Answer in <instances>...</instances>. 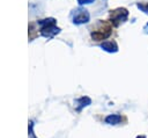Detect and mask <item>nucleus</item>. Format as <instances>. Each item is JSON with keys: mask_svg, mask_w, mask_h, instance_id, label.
<instances>
[{"mask_svg": "<svg viewBox=\"0 0 148 138\" xmlns=\"http://www.w3.org/2000/svg\"><path fill=\"white\" fill-rule=\"evenodd\" d=\"M110 34H111V27H110L109 23L104 22L102 28H99L98 30H95L94 32H91V37L95 41H102V39H105Z\"/></svg>", "mask_w": 148, "mask_h": 138, "instance_id": "nucleus-1", "label": "nucleus"}, {"mask_svg": "<svg viewBox=\"0 0 148 138\" xmlns=\"http://www.w3.org/2000/svg\"><path fill=\"white\" fill-rule=\"evenodd\" d=\"M110 16H111V22H113L114 24H118V22H120V21L126 19L127 10L125 8H118L116 10H112Z\"/></svg>", "mask_w": 148, "mask_h": 138, "instance_id": "nucleus-2", "label": "nucleus"}, {"mask_svg": "<svg viewBox=\"0 0 148 138\" xmlns=\"http://www.w3.org/2000/svg\"><path fill=\"white\" fill-rule=\"evenodd\" d=\"M120 119H121V118H120V116H119V115H112V116L106 117V122H108V123H110V124L119 123V121H120Z\"/></svg>", "mask_w": 148, "mask_h": 138, "instance_id": "nucleus-3", "label": "nucleus"}, {"mask_svg": "<svg viewBox=\"0 0 148 138\" xmlns=\"http://www.w3.org/2000/svg\"><path fill=\"white\" fill-rule=\"evenodd\" d=\"M88 17H89L88 14L83 12V13H81V15L76 16V17L74 19V21H75V22H86V21L88 20Z\"/></svg>", "mask_w": 148, "mask_h": 138, "instance_id": "nucleus-4", "label": "nucleus"}, {"mask_svg": "<svg viewBox=\"0 0 148 138\" xmlns=\"http://www.w3.org/2000/svg\"><path fill=\"white\" fill-rule=\"evenodd\" d=\"M112 45H114V43H112V42H108V43H103L102 44V48L103 49H106V50H109V51H112Z\"/></svg>", "mask_w": 148, "mask_h": 138, "instance_id": "nucleus-5", "label": "nucleus"}, {"mask_svg": "<svg viewBox=\"0 0 148 138\" xmlns=\"http://www.w3.org/2000/svg\"><path fill=\"white\" fill-rule=\"evenodd\" d=\"M81 3H84V2H88V1H91V0H79Z\"/></svg>", "mask_w": 148, "mask_h": 138, "instance_id": "nucleus-6", "label": "nucleus"}, {"mask_svg": "<svg viewBox=\"0 0 148 138\" xmlns=\"http://www.w3.org/2000/svg\"><path fill=\"white\" fill-rule=\"evenodd\" d=\"M136 138H145V136H138Z\"/></svg>", "mask_w": 148, "mask_h": 138, "instance_id": "nucleus-7", "label": "nucleus"}]
</instances>
